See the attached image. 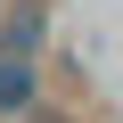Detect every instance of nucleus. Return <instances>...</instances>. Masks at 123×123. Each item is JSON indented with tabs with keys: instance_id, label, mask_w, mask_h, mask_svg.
I'll use <instances>...</instances> for the list:
<instances>
[{
	"instance_id": "nucleus-1",
	"label": "nucleus",
	"mask_w": 123,
	"mask_h": 123,
	"mask_svg": "<svg viewBox=\"0 0 123 123\" xmlns=\"http://www.w3.org/2000/svg\"><path fill=\"white\" fill-rule=\"evenodd\" d=\"M33 107V57H0V115Z\"/></svg>"
}]
</instances>
